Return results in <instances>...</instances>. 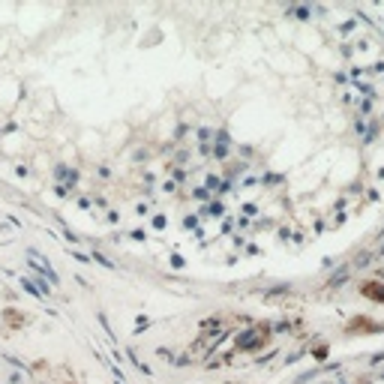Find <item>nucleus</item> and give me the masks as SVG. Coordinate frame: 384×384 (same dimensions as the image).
I'll use <instances>...</instances> for the list:
<instances>
[{
    "instance_id": "f257e3e1",
    "label": "nucleus",
    "mask_w": 384,
    "mask_h": 384,
    "mask_svg": "<svg viewBox=\"0 0 384 384\" xmlns=\"http://www.w3.org/2000/svg\"><path fill=\"white\" fill-rule=\"evenodd\" d=\"M360 297H366L372 303H384V282H375V279L360 282Z\"/></svg>"
}]
</instances>
